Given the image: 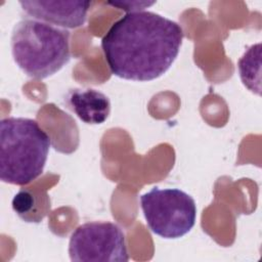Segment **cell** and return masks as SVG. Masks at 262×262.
Returning <instances> with one entry per match:
<instances>
[{
	"label": "cell",
	"instance_id": "obj_1",
	"mask_svg": "<svg viewBox=\"0 0 262 262\" xmlns=\"http://www.w3.org/2000/svg\"><path fill=\"white\" fill-rule=\"evenodd\" d=\"M181 26L159 13L128 12L101 39L111 73L121 79L146 82L164 75L180 51Z\"/></svg>",
	"mask_w": 262,
	"mask_h": 262
},
{
	"label": "cell",
	"instance_id": "obj_2",
	"mask_svg": "<svg viewBox=\"0 0 262 262\" xmlns=\"http://www.w3.org/2000/svg\"><path fill=\"white\" fill-rule=\"evenodd\" d=\"M51 145L50 136L36 120L8 117L0 122V179L26 185L44 170Z\"/></svg>",
	"mask_w": 262,
	"mask_h": 262
},
{
	"label": "cell",
	"instance_id": "obj_3",
	"mask_svg": "<svg viewBox=\"0 0 262 262\" xmlns=\"http://www.w3.org/2000/svg\"><path fill=\"white\" fill-rule=\"evenodd\" d=\"M10 46L16 66L33 79L56 74L71 59L70 32L34 18H24L14 25Z\"/></svg>",
	"mask_w": 262,
	"mask_h": 262
},
{
	"label": "cell",
	"instance_id": "obj_4",
	"mask_svg": "<svg viewBox=\"0 0 262 262\" xmlns=\"http://www.w3.org/2000/svg\"><path fill=\"white\" fill-rule=\"evenodd\" d=\"M140 206L150 231L163 238L182 237L195 224V202L181 189L152 187L140 195Z\"/></svg>",
	"mask_w": 262,
	"mask_h": 262
},
{
	"label": "cell",
	"instance_id": "obj_5",
	"mask_svg": "<svg viewBox=\"0 0 262 262\" xmlns=\"http://www.w3.org/2000/svg\"><path fill=\"white\" fill-rule=\"evenodd\" d=\"M69 256L76 262L129 260L123 230L108 221H92L79 225L70 236Z\"/></svg>",
	"mask_w": 262,
	"mask_h": 262
},
{
	"label": "cell",
	"instance_id": "obj_6",
	"mask_svg": "<svg viewBox=\"0 0 262 262\" xmlns=\"http://www.w3.org/2000/svg\"><path fill=\"white\" fill-rule=\"evenodd\" d=\"M29 16L62 29H76L84 26L91 2L71 1H19Z\"/></svg>",
	"mask_w": 262,
	"mask_h": 262
},
{
	"label": "cell",
	"instance_id": "obj_7",
	"mask_svg": "<svg viewBox=\"0 0 262 262\" xmlns=\"http://www.w3.org/2000/svg\"><path fill=\"white\" fill-rule=\"evenodd\" d=\"M67 100L75 115L85 124H102L111 113L108 97L92 88L72 89L67 95Z\"/></svg>",
	"mask_w": 262,
	"mask_h": 262
},
{
	"label": "cell",
	"instance_id": "obj_8",
	"mask_svg": "<svg viewBox=\"0 0 262 262\" xmlns=\"http://www.w3.org/2000/svg\"><path fill=\"white\" fill-rule=\"evenodd\" d=\"M237 68L243 84L252 92L260 95L261 43L252 45L238 59Z\"/></svg>",
	"mask_w": 262,
	"mask_h": 262
},
{
	"label": "cell",
	"instance_id": "obj_9",
	"mask_svg": "<svg viewBox=\"0 0 262 262\" xmlns=\"http://www.w3.org/2000/svg\"><path fill=\"white\" fill-rule=\"evenodd\" d=\"M35 206V198L31 191L27 189L19 190L12 200V209L19 216H23L33 210Z\"/></svg>",
	"mask_w": 262,
	"mask_h": 262
},
{
	"label": "cell",
	"instance_id": "obj_10",
	"mask_svg": "<svg viewBox=\"0 0 262 262\" xmlns=\"http://www.w3.org/2000/svg\"><path fill=\"white\" fill-rule=\"evenodd\" d=\"M155 3H156L155 1H151V2H147V1H115L114 2L113 1V2H107L106 4L118 7L119 9H123L128 13L133 11L144 10V8L151 6Z\"/></svg>",
	"mask_w": 262,
	"mask_h": 262
}]
</instances>
